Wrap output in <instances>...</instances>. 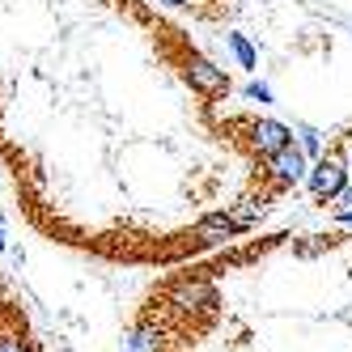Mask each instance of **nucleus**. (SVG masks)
<instances>
[{
    "label": "nucleus",
    "mask_w": 352,
    "mask_h": 352,
    "mask_svg": "<svg viewBox=\"0 0 352 352\" xmlns=\"http://www.w3.org/2000/svg\"><path fill=\"white\" fill-rule=\"evenodd\" d=\"M297 144H301V153H306L310 162H318V157H322V132H318V128H310V123H301V128H297Z\"/></svg>",
    "instance_id": "nucleus-8"
},
{
    "label": "nucleus",
    "mask_w": 352,
    "mask_h": 352,
    "mask_svg": "<svg viewBox=\"0 0 352 352\" xmlns=\"http://www.w3.org/2000/svg\"><path fill=\"white\" fill-rule=\"evenodd\" d=\"M242 94L250 98V102H259V107H272V102H276V98H272V89H267L263 81H250V85H246Z\"/></svg>",
    "instance_id": "nucleus-9"
},
{
    "label": "nucleus",
    "mask_w": 352,
    "mask_h": 352,
    "mask_svg": "<svg viewBox=\"0 0 352 352\" xmlns=\"http://www.w3.org/2000/svg\"><path fill=\"white\" fill-rule=\"evenodd\" d=\"M246 136H250V148H255L259 157H276L285 144H293V128L280 119H255L246 128Z\"/></svg>",
    "instance_id": "nucleus-5"
},
{
    "label": "nucleus",
    "mask_w": 352,
    "mask_h": 352,
    "mask_svg": "<svg viewBox=\"0 0 352 352\" xmlns=\"http://www.w3.org/2000/svg\"><path fill=\"white\" fill-rule=\"evenodd\" d=\"M310 157L301 153V144L293 140V144H285L276 157H267V170H272V179H276V187H297V183H306L310 179Z\"/></svg>",
    "instance_id": "nucleus-4"
},
{
    "label": "nucleus",
    "mask_w": 352,
    "mask_h": 352,
    "mask_svg": "<svg viewBox=\"0 0 352 352\" xmlns=\"http://www.w3.org/2000/svg\"><path fill=\"white\" fill-rule=\"evenodd\" d=\"M0 352H38V340L30 336L26 314L5 293H0Z\"/></svg>",
    "instance_id": "nucleus-3"
},
{
    "label": "nucleus",
    "mask_w": 352,
    "mask_h": 352,
    "mask_svg": "<svg viewBox=\"0 0 352 352\" xmlns=\"http://www.w3.org/2000/svg\"><path fill=\"white\" fill-rule=\"evenodd\" d=\"M225 38H230V52L238 56V64H242V68H250V72L259 68V52L250 47V38H246V34H225Z\"/></svg>",
    "instance_id": "nucleus-7"
},
{
    "label": "nucleus",
    "mask_w": 352,
    "mask_h": 352,
    "mask_svg": "<svg viewBox=\"0 0 352 352\" xmlns=\"http://www.w3.org/2000/svg\"><path fill=\"white\" fill-rule=\"evenodd\" d=\"M5 246H9V242H5V234H0V250H5Z\"/></svg>",
    "instance_id": "nucleus-13"
},
{
    "label": "nucleus",
    "mask_w": 352,
    "mask_h": 352,
    "mask_svg": "<svg viewBox=\"0 0 352 352\" xmlns=\"http://www.w3.org/2000/svg\"><path fill=\"white\" fill-rule=\"evenodd\" d=\"M336 221L340 225H352V208H336Z\"/></svg>",
    "instance_id": "nucleus-11"
},
{
    "label": "nucleus",
    "mask_w": 352,
    "mask_h": 352,
    "mask_svg": "<svg viewBox=\"0 0 352 352\" xmlns=\"http://www.w3.org/2000/svg\"><path fill=\"white\" fill-rule=\"evenodd\" d=\"M310 195L318 199V204H327V199H340V191L348 187V162L344 153H322L314 166H310Z\"/></svg>",
    "instance_id": "nucleus-1"
},
{
    "label": "nucleus",
    "mask_w": 352,
    "mask_h": 352,
    "mask_svg": "<svg viewBox=\"0 0 352 352\" xmlns=\"http://www.w3.org/2000/svg\"><path fill=\"white\" fill-rule=\"evenodd\" d=\"M183 77L191 81L195 94H204V98H225L234 85H230V72L217 68L208 56H199V52H187L183 56Z\"/></svg>",
    "instance_id": "nucleus-2"
},
{
    "label": "nucleus",
    "mask_w": 352,
    "mask_h": 352,
    "mask_svg": "<svg viewBox=\"0 0 352 352\" xmlns=\"http://www.w3.org/2000/svg\"><path fill=\"white\" fill-rule=\"evenodd\" d=\"M238 234H242V225L230 212H212V217L199 221V238L204 242H225V238H238Z\"/></svg>",
    "instance_id": "nucleus-6"
},
{
    "label": "nucleus",
    "mask_w": 352,
    "mask_h": 352,
    "mask_svg": "<svg viewBox=\"0 0 352 352\" xmlns=\"http://www.w3.org/2000/svg\"><path fill=\"white\" fill-rule=\"evenodd\" d=\"M336 204H340V208H352V183L340 191V199H336Z\"/></svg>",
    "instance_id": "nucleus-10"
},
{
    "label": "nucleus",
    "mask_w": 352,
    "mask_h": 352,
    "mask_svg": "<svg viewBox=\"0 0 352 352\" xmlns=\"http://www.w3.org/2000/svg\"><path fill=\"white\" fill-rule=\"evenodd\" d=\"M166 9H187V5H195V0H162Z\"/></svg>",
    "instance_id": "nucleus-12"
}]
</instances>
